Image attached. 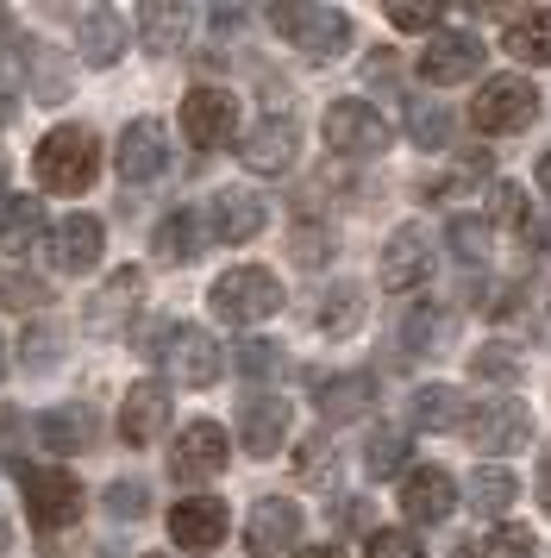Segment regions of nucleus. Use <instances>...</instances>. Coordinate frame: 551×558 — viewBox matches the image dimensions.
Here are the masks:
<instances>
[{
  "label": "nucleus",
  "mask_w": 551,
  "mask_h": 558,
  "mask_svg": "<svg viewBox=\"0 0 551 558\" xmlns=\"http://www.w3.org/2000/svg\"><path fill=\"white\" fill-rule=\"evenodd\" d=\"M32 170H38V189H50V195H82L100 170V138L88 126L45 132L38 151H32Z\"/></svg>",
  "instance_id": "1"
},
{
  "label": "nucleus",
  "mask_w": 551,
  "mask_h": 558,
  "mask_svg": "<svg viewBox=\"0 0 551 558\" xmlns=\"http://www.w3.org/2000/svg\"><path fill=\"white\" fill-rule=\"evenodd\" d=\"M145 357L170 364V377L188 383V389H207V383L225 371L220 339H213L207 327H175V320H157V327L145 332Z\"/></svg>",
  "instance_id": "2"
},
{
  "label": "nucleus",
  "mask_w": 551,
  "mask_h": 558,
  "mask_svg": "<svg viewBox=\"0 0 551 558\" xmlns=\"http://www.w3.org/2000/svg\"><path fill=\"white\" fill-rule=\"evenodd\" d=\"M207 302H213V314H220L225 327H257V320H270L276 307H282V282L264 264H238V270H225L213 282Z\"/></svg>",
  "instance_id": "3"
},
{
  "label": "nucleus",
  "mask_w": 551,
  "mask_h": 558,
  "mask_svg": "<svg viewBox=\"0 0 551 558\" xmlns=\"http://www.w3.org/2000/svg\"><path fill=\"white\" fill-rule=\"evenodd\" d=\"M270 26L314 63H332L351 51V13H339V7H276Z\"/></svg>",
  "instance_id": "4"
},
{
  "label": "nucleus",
  "mask_w": 551,
  "mask_h": 558,
  "mask_svg": "<svg viewBox=\"0 0 551 558\" xmlns=\"http://www.w3.org/2000/svg\"><path fill=\"white\" fill-rule=\"evenodd\" d=\"M457 427H464V439H470L476 452L501 458V452H521L526 439H532V414H526V402H514V396H489V402L464 408Z\"/></svg>",
  "instance_id": "5"
},
{
  "label": "nucleus",
  "mask_w": 551,
  "mask_h": 558,
  "mask_svg": "<svg viewBox=\"0 0 551 558\" xmlns=\"http://www.w3.org/2000/svg\"><path fill=\"white\" fill-rule=\"evenodd\" d=\"M470 120L476 132H526L539 120V88L526 76H489L482 95L470 101Z\"/></svg>",
  "instance_id": "6"
},
{
  "label": "nucleus",
  "mask_w": 551,
  "mask_h": 558,
  "mask_svg": "<svg viewBox=\"0 0 551 558\" xmlns=\"http://www.w3.org/2000/svg\"><path fill=\"white\" fill-rule=\"evenodd\" d=\"M25 508H32V521L45 533H63V527L82 521L88 489H82L70 471H25Z\"/></svg>",
  "instance_id": "7"
},
{
  "label": "nucleus",
  "mask_w": 551,
  "mask_h": 558,
  "mask_svg": "<svg viewBox=\"0 0 551 558\" xmlns=\"http://www.w3.org/2000/svg\"><path fill=\"white\" fill-rule=\"evenodd\" d=\"M182 132H188V145L200 151H220L232 145V132H238V95H225V88H188L182 95Z\"/></svg>",
  "instance_id": "8"
},
{
  "label": "nucleus",
  "mask_w": 551,
  "mask_h": 558,
  "mask_svg": "<svg viewBox=\"0 0 551 558\" xmlns=\"http://www.w3.org/2000/svg\"><path fill=\"white\" fill-rule=\"evenodd\" d=\"M225 458H232V439H225L220 421H188L170 446V477L175 483H200V477H220Z\"/></svg>",
  "instance_id": "9"
},
{
  "label": "nucleus",
  "mask_w": 551,
  "mask_h": 558,
  "mask_svg": "<svg viewBox=\"0 0 551 558\" xmlns=\"http://www.w3.org/2000/svg\"><path fill=\"white\" fill-rule=\"evenodd\" d=\"M326 145L339 157H376L389 151V120L370 101H332L326 107Z\"/></svg>",
  "instance_id": "10"
},
{
  "label": "nucleus",
  "mask_w": 551,
  "mask_h": 558,
  "mask_svg": "<svg viewBox=\"0 0 551 558\" xmlns=\"http://www.w3.org/2000/svg\"><path fill=\"white\" fill-rule=\"evenodd\" d=\"M138 307H145V270H138V264H125V270H113V277L88 295L82 327L95 332V339H113V332H125V320H132Z\"/></svg>",
  "instance_id": "11"
},
{
  "label": "nucleus",
  "mask_w": 551,
  "mask_h": 558,
  "mask_svg": "<svg viewBox=\"0 0 551 558\" xmlns=\"http://www.w3.org/2000/svg\"><path fill=\"white\" fill-rule=\"evenodd\" d=\"M45 245L63 277H88L100 264V252H107V227H100L95 214H63L57 227H45Z\"/></svg>",
  "instance_id": "12"
},
{
  "label": "nucleus",
  "mask_w": 551,
  "mask_h": 558,
  "mask_svg": "<svg viewBox=\"0 0 551 558\" xmlns=\"http://www.w3.org/2000/svg\"><path fill=\"white\" fill-rule=\"evenodd\" d=\"M482 63H489V45H482L476 32H439L420 51V76L432 82V88H451V82L482 76Z\"/></svg>",
  "instance_id": "13"
},
{
  "label": "nucleus",
  "mask_w": 551,
  "mask_h": 558,
  "mask_svg": "<svg viewBox=\"0 0 551 558\" xmlns=\"http://www.w3.org/2000/svg\"><path fill=\"white\" fill-rule=\"evenodd\" d=\"M225 527H232V514H225L220 496H182L170 508V539L182 553H220L225 546Z\"/></svg>",
  "instance_id": "14"
},
{
  "label": "nucleus",
  "mask_w": 551,
  "mask_h": 558,
  "mask_svg": "<svg viewBox=\"0 0 551 558\" xmlns=\"http://www.w3.org/2000/svg\"><path fill=\"white\" fill-rule=\"evenodd\" d=\"M295 151H301V126L289 120V113L257 120V126L245 132V145H238L250 177H282V170H295Z\"/></svg>",
  "instance_id": "15"
},
{
  "label": "nucleus",
  "mask_w": 551,
  "mask_h": 558,
  "mask_svg": "<svg viewBox=\"0 0 551 558\" xmlns=\"http://www.w3.org/2000/svg\"><path fill=\"white\" fill-rule=\"evenodd\" d=\"M301 539V508L289 496H257L245 521V553L250 558H282Z\"/></svg>",
  "instance_id": "16"
},
{
  "label": "nucleus",
  "mask_w": 551,
  "mask_h": 558,
  "mask_svg": "<svg viewBox=\"0 0 551 558\" xmlns=\"http://www.w3.org/2000/svg\"><path fill=\"white\" fill-rule=\"evenodd\" d=\"M289 402L282 396H245L238 402V446H245L250 458H276L282 446H289Z\"/></svg>",
  "instance_id": "17"
},
{
  "label": "nucleus",
  "mask_w": 551,
  "mask_h": 558,
  "mask_svg": "<svg viewBox=\"0 0 551 558\" xmlns=\"http://www.w3.org/2000/svg\"><path fill=\"white\" fill-rule=\"evenodd\" d=\"M451 508H457V483H451V471H439V464H414V471L401 477V514H407V521L432 527V521H445Z\"/></svg>",
  "instance_id": "18"
},
{
  "label": "nucleus",
  "mask_w": 551,
  "mask_h": 558,
  "mask_svg": "<svg viewBox=\"0 0 551 558\" xmlns=\"http://www.w3.org/2000/svg\"><path fill=\"white\" fill-rule=\"evenodd\" d=\"M113 163H120V177H125V182L163 177V163H170L163 126H157V120H132V126L120 132V145H113Z\"/></svg>",
  "instance_id": "19"
},
{
  "label": "nucleus",
  "mask_w": 551,
  "mask_h": 558,
  "mask_svg": "<svg viewBox=\"0 0 551 558\" xmlns=\"http://www.w3.org/2000/svg\"><path fill=\"white\" fill-rule=\"evenodd\" d=\"M163 427H170V389L163 383H132L120 402V439L125 446H150Z\"/></svg>",
  "instance_id": "20"
},
{
  "label": "nucleus",
  "mask_w": 551,
  "mask_h": 558,
  "mask_svg": "<svg viewBox=\"0 0 551 558\" xmlns=\"http://www.w3.org/2000/svg\"><path fill=\"white\" fill-rule=\"evenodd\" d=\"M432 277V245H426L420 227H395L389 245H382V282L389 289H420Z\"/></svg>",
  "instance_id": "21"
},
{
  "label": "nucleus",
  "mask_w": 551,
  "mask_h": 558,
  "mask_svg": "<svg viewBox=\"0 0 551 558\" xmlns=\"http://www.w3.org/2000/svg\"><path fill=\"white\" fill-rule=\"evenodd\" d=\"M38 446H50V452H88L95 446V433H100V421H95V408L88 402H63V408H45L38 414Z\"/></svg>",
  "instance_id": "22"
},
{
  "label": "nucleus",
  "mask_w": 551,
  "mask_h": 558,
  "mask_svg": "<svg viewBox=\"0 0 551 558\" xmlns=\"http://www.w3.org/2000/svg\"><path fill=\"white\" fill-rule=\"evenodd\" d=\"M257 232H264V202L257 195H245V189L213 195V239L220 245H250Z\"/></svg>",
  "instance_id": "23"
},
{
  "label": "nucleus",
  "mask_w": 551,
  "mask_h": 558,
  "mask_svg": "<svg viewBox=\"0 0 551 558\" xmlns=\"http://www.w3.org/2000/svg\"><path fill=\"white\" fill-rule=\"evenodd\" d=\"M507 57L546 70L551 63V7H514L507 13Z\"/></svg>",
  "instance_id": "24"
},
{
  "label": "nucleus",
  "mask_w": 551,
  "mask_h": 558,
  "mask_svg": "<svg viewBox=\"0 0 551 558\" xmlns=\"http://www.w3.org/2000/svg\"><path fill=\"white\" fill-rule=\"evenodd\" d=\"M82 57H88L95 70H107V63L125 57V20L113 7H88V13H82Z\"/></svg>",
  "instance_id": "25"
},
{
  "label": "nucleus",
  "mask_w": 551,
  "mask_h": 558,
  "mask_svg": "<svg viewBox=\"0 0 551 558\" xmlns=\"http://www.w3.org/2000/svg\"><path fill=\"white\" fill-rule=\"evenodd\" d=\"M150 245H157V257H163V264H195L200 245H207V220H200L195 207H175L170 220L157 227V239H150Z\"/></svg>",
  "instance_id": "26"
},
{
  "label": "nucleus",
  "mask_w": 551,
  "mask_h": 558,
  "mask_svg": "<svg viewBox=\"0 0 551 558\" xmlns=\"http://www.w3.org/2000/svg\"><path fill=\"white\" fill-rule=\"evenodd\" d=\"M370 402H376V383L364 377V371L320 383V414L332 421V427H345V421H357V414H370Z\"/></svg>",
  "instance_id": "27"
},
{
  "label": "nucleus",
  "mask_w": 551,
  "mask_h": 558,
  "mask_svg": "<svg viewBox=\"0 0 551 558\" xmlns=\"http://www.w3.org/2000/svg\"><path fill=\"white\" fill-rule=\"evenodd\" d=\"M445 339H451V307H439V302H414L407 314H401V345H407L414 357L445 352Z\"/></svg>",
  "instance_id": "28"
},
{
  "label": "nucleus",
  "mask_w": 551,
  "mask_h": 558,
  "mask_svg": "<svg viewBox=\"0 0 551 558\" xmlns=\"http://www.w3.org/2000/svg\"><path fill=\"white\" fill-rule=\"evenodd\" d=\"M314 320H320V332H332V339L357 332L364 327V289H357V282H332L320 295V307H314Z\"/></svg>",
  "instance_id": "29"
},
{
  "label": "nucleus",
  "mask_w": 551,
  "mask_h": 558,
  "mask_svg": "<svg viewBox=\"0 0 551 558\" xmlns=\"http://www.w3.org/2000/svg\"><path fill=\"white\" fill-rule=\"evenodd\" d=\"M407 414H414V427H426V433H451L457 421H464V402H457L451 383H420Z\"/></svg>",
  "instance_id": "30"
},
{
  "label": "nucleus",
  "mask_w": 551,
  "mask_h": 558,
  "mask_svg": "<svg viewBox=\"0 0 551 558\" xmlns=\"http://www.w3.org/2000/svg\"><path fill=\"white\" fill-rule=\"evenodd\" d=\"M464 489H470V508H476V514H495V521L514 508V496H521L514 471H501V464H482V471H470V483H464Z\"/></svg>",
  "instance_id": "31"
},
{
  "label": "nucleus",
  "mask_w": 551,
  "mask_h": 558,
  "mask_svg": "<svg viewBox=\"0 0 551 558\" xmlns=\"http://www.w3.org/2000/svg\"><path fill=\"white\" fill-rule=\"evenodd\" d=\"M182 26H188V7H163V0L138 7V32H145L150 57H170L182 45Z\"/></svg>",
  "instance_id": "32"
},
{
  "label": "nucleus",
  "mask_w": 551,
  "mask_h": 558,
  "mask_svg": "<svg viewBox=\"0 0 551 558\" xmlns=\"http://www.w3.org/2000/svg\"><path fill=\"white\" fill-rule=\"evenodd\" d=\"M407 138H414V145H426V151L451 145V113H445L439 101L414 95V101H407Z\"/></svg>",
  "instance_id": "33"
},
{
  "label": "nucleus",
  "mask_w": 551,
  "mask_h": 558,
  "mask_svg": "<svg viewBox=\"0 0 551 558\" xmlns=\"http://www.w3.org/2000/svg\"><path fill=\"white\" fill-rule=\"evenodd\" d=\"M489 239H495V227H489L482 214H451V227H445L451 257H464V264H482V257H489Z\"/></svg>",
  "instance_id": "34"
},
{
  "label": "nucleus",
  "mask_w": 551,
  "mask_h": 558,
  "mask_svg": "<svg viewBox=\"0 0 551 558\" xmlns=\"http://www.w3.org/2000/svg\"><path fill=\"white\" fill-rule=\"evenodd\" d=\"M45 302H50V289L32 277V270H20V264L0 270V307H13V314H38Z\"/></svg>",
  "instance_id": "35"
},
{
  "label": "nucleus",
  "mask_w": 551,
  "mask_h": 558,
  "mask_svg": "<svg viewBox=\"0 0 551 558\" xmlns=\"http://www.w3.org/2000/svg\"><path fill=\"white\" fill-rule=\"evenodd\" d=\"M401 464H407V433L401 427H376L370 446H364V471H370V477H395Z\"/></svg>",
  "instance_id": "36"
},
{
  "label": "nucleus",
  "mask_w": 551,
  "mask_h": 558,
  "mask_svg": "<svg viewBox=\"0 0 551 558\" xmlns=\"http://www.w3.org/2000/svg\"><path fill=\"white\" fill-rule=\"evenodd\" d=\"M476 558H539V539H532V527L507 521V527H495L482 546H476Z\"/></svg>",
  "instance_id": "37"
},
{
  "label": "nucleus",
  "mask_w": 551,
  "mask_h": 558,
  "mask_svg": "<svg viewBox=\"0 0 551 558\" xmlns=\"http://www.w3.org/2000/svg\"><path fill=\"white\" fill-rule=\"evenodd\" d=\"M57 345H63V332L50 327H25V339H20V364L25 371H50V364H57Z\"/></svg>",
  "instance_id": "38"
},
{
  "label": "nucleus",
  "mask_w": 551,
  "mask_h": 558,
  "mask_svg": "<svg viewBox=\"0 0 551 558\" xmlns=\"http://www.w3.org/2000/svg\"><path fill=\"white\" fill-rule=\"evenodd\" d=\"M238 371L245 377H276L282 371V345L276 339H238Z\"/></svg>",
  "instance_id": "39"
},
{
  "label": "nucleus",
  "mask_w": 551,
  "mask_h": 558,
  "mask_svg": "<svg viewBox=\"0 0 551 558\" xmlns=\"http://www.w3.org/2000/svg\"><path fill=\"white\" fill-rule=\"evenodd\" d=\"M364 558H426V546L407 527H382V533H370Z\"/></svg>",
  "instance_id": "40"
},
{
  "label": "nucleus",
  "mask_w": 551,
  "mask_h": 558,
  "mask_svg": "<svg viewBox=\"0 0 551 558\" xmlns=\"http://www.w3.org/2000/svg\"><path fill=\"white\" fill-rule=\"evenodd\" d=\"M289 252H295V264H307V270H320L326 257H332V232H326V227H295V239H289Z\"/></svg>",
  "instance_id": "41"
},
{
  "label": "nucleus",
  "mask_w": 551,
  "mask_h": 558,
  "mask_svg": "<svg viewBox=\"0 0 551 558\" xmlns=\"http://www.w3.org/2000/svg\"><path fill=\"white\" fill-rule=\"evenodd\" d=\"M150 508V496H145V483H132V477H120V483H107V514H120V521H138Z\"/></svg>",
  "instance_id": "42"
},
{
  "label": "nucleus",
  "mask_w": 551,
  "mask_h": 558,
  "mask_svg": "<svg viewBox=\"0 0 551 558\" xmlns=\"http://www.w3.org/2000/svg\"><path fill=\"white\" fill-rule=\"evenodd\" d=\"M489 195H495V220H507L514 232H532V214H526V195L514 189V182H495Z\"/></svg>",
  "instance_id": "43"
},
{
  "label": "nucleus",
  "mask_w": 551,
  "mask_h": 558,
  "mask_svg": "<svg viewBox=\"0 0 551 558\" xmlns=\"http://www.w3.org/2000/svg\"><path fill=\"white\" fill-rule=\"evenodd\" d=\"M389 26L395 32H432V26H445V7H407V0H395V7H389Z\"/></svg>",
  "instance_id": "44"
},
{
  "label": "nucleus",
  "mask_w": 551,
  "mask_h": 558,
  "mask_svg": "<svg viewBox=\"0 0 551 558\" xmlns=\"http://www.w3.org/2000/svg\"><path fill=\"white\" fill-rule=\"evenodd\" d=\"M476 377H521V357L514 352H501V345H482V352H476Z\"/></svg>",
  "instance_id": "45"
},
{
  "label": "nucleus",
  "mask_w": 551,
  "mask_h": 558,
  "mask_svg": "<svg viewBox=\"0 0 551 558\" xmlns=\"http://www.w3.org/2000/svg\"><path fill=\"white\" fill-rule=\"evenodd\" d=\"M301 477H307V483H332V458H326V439H307V446H301Z\"/></svg>",
  "instance_id": "46"
},
{
  "label": "nucleus",
  "mask_w": 551,
  "mask_h": 558,
  "mask_svg": "<svg viewBox=\"0 0 551 558\" xmlns=\"http://www.w3.org/2000/svg\"><path fill=\"white\" fill-rule=\"evenodd\" d=\"M13 113H20V76H13V70L0 63V126H7Z\"/></svg>",
  "instance_id": "47"
},
{
  "label": "nucleus",
  "mask_w": 551,
  "mask_h": 558,
  "mask_svg": "<svg viewBox=\"0 0 551 558\" xmlns=\"http://www.w3.org/2000/svg\"><path fill=\"white\" fill-rule=\"evenodd\" d=\"M13 220H20V195L0 189V239H13Z\"/></svg>",
  "instance_id": "48"
},
{
  "label": "nucleus",
  "mask_w": 551,
  "mask_h": 558,
  "mask_svg": "<svg viewBox=\"0 0 551 558\" xmlns=\"http://www.w3.org/2000/svg\"><path fill=\"white\" fill-rule=\"evenodd\" d=\"M207 20H213V26H220V32H232V26H245V7H213Z\"/></svg>",
  "instance_id": "49"
},
{
  "label": "nucleus",
  "mask_w": 551,
  "mask_h": 558,
  "mask_svg": "<svg viewBox=\"0 0 551 558\" xmlns=\"http://www.w3.org/2000/svg\"><path fill=\"white\" fill-rule=\"evenodd\" d=\"M539 502H546V508H551V452H546V458H539Z\"/></svg>",
  "instance_id": "50"
},
{
  "label": "nucleus",
  "mask_w": 551,
  "mask_h": 558,
  "mask_svg": "<svg viewBox=\"0 0 551 558\" xmlns=\"http://www.w3.org/2000/svg\"><path fill=\"white\" fill-rule=\"evenodd\" d=\"M295 558H345V553H339V546H301Z\"/></svg>",
  "instance_id": "51"
},
{
  "label": "nucleus",
  "mask_w": 551,
  "mask_h": 558,
  "mask_svg": "<svg viewBox=\"0 0 551 558\" xmlns=\"http://www.w3.org/2000/svg\"><path fill=\"white\" fill-rule=\"evenodd\" d=\"M7 38H13V13L0 7V51H7Z\"/></svg>",
  "instance_id": "52"
},
{
  "label": "nucleus",
  "mask_w": 551,
  "mask_h": 558,
  "mask_svg": "<svg viewBox=\"0 0 551 558\" xmlns=\"http://www.w3.org/2000/svg\"><path fill=\"white\" fill-rule=\"evenodd\" d=\"M539 189H546V195H551V151L539 157Z\"/></svg>",
  "instance_id": "53"
},
{
  "label": "nucleus",
  "mask_w": 551,
  "mask_h": 558,
  "mask_svg": "<svg viewBox=\"0 0 551 558\" xmlns=\"http://www.w3.org/2000/svg\"><path fill=\"white\" fill-rule=\"evenodd\" d=\"M0 558H13V527L0 521Z\"/></svg>",
  "instance_id": "54"
},
{
  "label": "nucleus",
  "mask_w": 551,
  "mask_h": 558,
  "mask_svg": "<svg viewBox=\"0 0 551 558\" xmlns=\"http://www.w3.org/2000/svg\"><path fill=\"white\" fill-rule=\"evenodd\" d=\"M0 371H7V357H0Z\"/></svg>",
  "instance_id": "55"
}]
</instances>
